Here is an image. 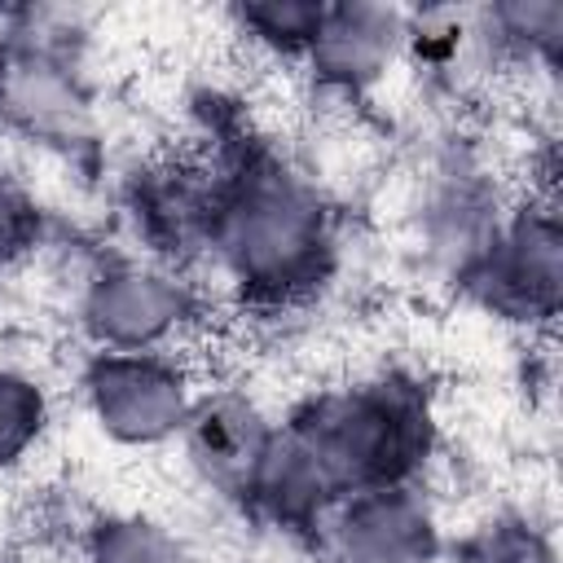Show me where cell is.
Masks as SVG:
<instances>
[{"mask_svg": "<svg viewBox=\"0 0 563 563\" xmlns=\"http://www.w3.org/2000/svg\"><path fill=\"white\" fill-rule=\"evenodd\" d=\"M233 211V255L242 260V268H255L268 282H277L282 268H295L312 246L308 207L282 185H251Z\"/></svg>", "mask_w": 563, "mask_h": 563, "instance_id": "1", "label": "cell"}, {"mask_svg": "<svg viewBox=\"0 0 563 563\" xmlns=\"http://www.w3.org/2000/svg\"><path fill=\"white\" fill-rule=\"evenodd\" d=\"M0 422L31 427V400L22 396V387H18V383H0ZM9 449H18V444L0 431V453H9Z\"/></svg>", "mask_w": 563, "mask_h": 563, "instance_id": "2", "label": "cell"}]
</instances>
